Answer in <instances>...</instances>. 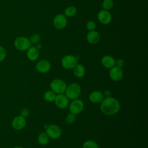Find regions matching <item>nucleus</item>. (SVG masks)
Returning a JSON list of instances; mask_svg holds the SVG:
<instances>
[{"mask_svg":"<svg viewBox=\"0 0 148 148\" xmlns=\"http://www.w3.org/2000/svg\"><path fill=\"white\" fill-rule=\"evenodd\" d=\"M46 134L51 139H57L60 136L61 130L58 125H50L46 128Z\"/></svg>","mask_w":148,"mask_h":148,"instance_id":"8","label":"nucleus"},{"mask_svg":"<svg viewBox=\"0 0 148 148\" xmlns=\"http://www.w3.org/2000/svg\"><path fill=\"white\" fill-rule=\"evenodd\" d=\"M89 99L92 103H99L103 99V95L100 91H93L90 94Z\"/></svg>","mask_w":148,"mask_h":148,"instance_id":"16","label":"nucleus"},{"mask_svg":"<svg viewBox=\"0 0 148 148\" xmlns=\"http://www.w3.org/2000/svg\"><path fill=\"white\" fill-rule=\"evenodd\" d=\"M83 148H99L97 143L94 140H89L86 141L83 145Z\"/></svg>","mask_w":148,"mask_h":148,"instance_id":"22","label":"nucleus"},{"mask_svg":"<svg viewBox=\"0 0 148 148\" xmlns=\"http://www.w3.org/2000/svg\"><path fill=\"white\" fill-rule=\"evenodd\" d=\"M77 64V60L76 57L72 55H66L61 60L62 66L66 69H73Z\"/></svg>","mask_w":148,"mask_h":148,"instance_id":"5","label":"nucleus"},{"mask_svg":"<svg viewBox=\"0 0 148 148\" xmlns=\"http://www.w3.org/2000/svg\"><path fill=\"white\" fill-rule=\"evenodd\" d=\"M74 75L78 78H81L84 76L85 74V69L83 65L82 64H76V65L73 68Z\"/></svg>","mask_w":148,"mask_h":148,"instance_id":"18","label":"nucleus"},{"mask_svg":"<svg viewBox=\"0 0 148 148\" xmlns=\"http://www.w3.org/2000/svg\"><path fill=\"white\" fill-rule=\"evenodd\" d=\"M29 114V112L27 108H23L20 111V114H21L20 116H21L23 117H26L28 116Z\"/></svg>","mask_w":148,"mask_h":148,"instance_id":"28","label":"nucleus"},{"mask_svg":"<svg viewBox=\"0 0 148 148\" xmlns=\"http://www.w3.org/2000/svg\"><path fill=\"white\" fill-rule=\"evenodd\" d=\"M13 148H23V147L21 146H16V147H14Z\"/></svg>","mask_w":148,"mask_h":148,"instance_id":"32","label":"nucleus"},{"mask_svg":"<svg viewBox=\"0 0 148 148\" xmlns=\"http://www.w3.org/2000/svg\"><path fill=\"white\" fill-rule=\"evenodd\" d=\"M65 95L70 99H75L81 93V88L79 84L74 83L66 87L65 90Z\"/></svg>","mask_w":148,"mask_h":148,"instance_id":"2","label":"nucleus"},{"mask_svg":"<svg viewBox=\"0 0 148 148\" xmlns=\"http://www.w3.org/2000/svg\"><path fill=\"white\" fill-rule=\"evenodd\" d=\"M27 56L29 60L35 61L39 56V51L35 46H31L27 50Z\"/></svg>","mask_w":148,"mask_h":148,"instance_id":"14","label":"nucleus"},{"mask_svg":"<svg viewBox=\"0 0 148 148\" xmlns=\"http://www.w3.org/2000/svg\"><path fill=\"white\" fill-rule=\"evenodd\" d=\"M98 21L102 24H109L112 21V16L108 10H102L98 14Z\"/></svg>","mask_w":148,"mask_h":148,"instance_id":"11","label":"nucleus"},{"mask_svg":"<svg viewBox=\"0 0 148 148\" xmlns=\"http://www.w3.org/2000/svg\"><path fill=\"white\" fill-rule=\"evenodd\" d=\"M38 140L39 143L42 145H46L49 140V137L46 134V132H41L38 138Z\"/></svg>","mask_w":148,"mask_h":148,"instance_id":"19","label":"nucleus"},{"mask_svg":"<svg viewBox=\"0 0 148 148\" xmlns=\"http://www.w3.org/2000/svg\"><path fill=\"white\" fill-rule=\"evenodd\" d=\"M31 44L33 43V44H36V43H38L40 39V37L39 36V34H33L30 37V39H29Z\"/></svg>","mask_w":148,"mask_h":148,"instance_id":"24","label":"nucleus"},{"mask_svg":"<svg viewBox=\"0 0 148 148\" xmlns=\"http://www.w3.org/2000/svg\"><path fill=\"white\" fill-rule=\"evenodd\" d=\"M14 47L20 51L27 50L31 46L29 39L24 36H19L17 38L14 42Z\"/></svg>","mask_w":148,"mask_h":148,"instance_id":"3","label":"nucleus"},{"mask_svg":"<svg viewBox=\"0 0 148 148\" xmlns=\"http://www.w3.org/2000/svg\"><path fill=\"white\" fill-rule=\"evenodd\" d=\"M55 103L60 109H65L69 105V99L64 94H59L56 96Z\"/></svg>","mask_w":148,"mask_h":148,"instance_id":"7","label":"nucleus"},{"mask_svg":"<svg viewBox=\"0 0 148 148\" xmlns=\"http://www.w3.org/2000/svg\"><path fill=\"white\" fill-rule=\"evenodd\" d=\"M50 63L48 61L45 60L39 61L36 65V68L37 71L40 73H46L50 69Z\"/></svg>","mask_w":148,"mask_h":148,"instance_id":"13","label":"nucleus"},{"mask_svg":"<svg viewBox=\"0 0 148 148\" xmlns=\"http://www.w3.org/2000/svg\"><path fill=\"white\" fill-rule=\"evenodd\" d=\"M101 102V110L106 115L112 116L119 111L120 107L119 102L113 97H106Z\"/></svg>","mask_w":148,"mask_h":148,"instance_id":"1","label":"nucleus"},{"mask_svg":"<svg viewBox=\"0 0 148 148\" xmlns=\"http://www.w3.org/2000/svg\"><path fill=\"white\" fill-rule=\"evenodd\" d=\"M109 76L113 80L119 82L121 80L123 77V72L121 68L114 66L110 68Z\"/></svg>","mask_w":148,"mask_h":148,"instance_id":"10","label":"nucleus"},{"mask_svg":"<svg viewBox=\"0 0 148 148\" xmlns=\"http://www.w3.org/2000/svg\"><path fill=\"white\" fill-rule=\"evenodd\" d=\"M56 94L53 91H47L44 94V99L47 102L54 101L56 98Z\"/></svg>","mask_w":148,"mask_h":148,"instance_id":"21","label":"nucleus"},{"mask_svg":"<svg viewBox=\"0 0 148 148\" xmlns=\"http://www.w3.org/2000/svg\"><path fill=\"white\" fill-rule=\"evenodd\" d=\"M53 24L58 29H64L67 24V19L64 14H59L55 16L53 19Z\"/></svg>","mask_w":148,"mask_h":148,"instance_id":"6","label":"nucleus"},{"mask_svg":"<svg viewBox=\"0 0 148 148\" xmlns=\"http://www.w3.org/2000/svg\"><path fill=\"white\" fill-rule=\"evenodd\" d=\"M84 108V104L82 101L80 99H75L69 105V111L74 114L80 113Z\"/></svg>","mask_w":148,"mask_h":148,"instance_id":"9","label":"nucleus"},{"mask_svg":"<svg viewBox=\"0 0 148 148\" xmlns=\"http://www.w3.org/2000/svg\"><path fill=\"white\" fill-rule=\"evenodd\" d=\"M115 65L116 66L121 68L124 65V61L122 59H118L115 61Z\"/></svg>","mask_w":148,"mask_h":148,"instance_id":"29","label":"nucleus"},{"mask_svg":"<svg viewBox=\"0 0 148 148\" xmlns=\"http://www.w3.org/2000/svg\"><path fill=\"white\" fill-rule=\"evenodd\" d=\"M110 92L109 90H106L105 91V95L107 96V97H110Z\"/></svg>","mask_w":148,"mask_h":148,"instance_id":"30","label":"nucleus"},{"mask_svg":"<svg viewBox=\"0 0 148 148\" xmlns=\"http://www.w3.org/2000/svg\"><path fill=\"white\" fill-rule=\"evenodd\" d=\"M6 57V51L5 49L0 46V62L3 61Z\"/></svg>","mask_w":148,"mask_h":148,"instance_id":"27","label":"nucleus"},{"mask_svg":"<svg viewBox=\"0 0 148 148\" xmlns=\"http://www.w3.org/2000/svg\"><path fill=\"white\" fill-rule=\"evenodd\" d=\"M42 44H40V43H37V45H36V47L38 50L42 48Z\"/></svg>","mask_w":148,"mask_h":148,"instance_id":"31","label":"nucleus"},{"mask_svg":"<svg viewBox=\"0 0 148 148\" xmlns=\"http://www.w3.org/2000/svg\"><path fill=\"white\" fill-rule=\"evenodd\" d=\"M87 40L88 42L91 44H95L98 43L99 40V35L98 32L95 31H89L87 35Z\"/></svg>","mask_w":148,"mask_h":148,"instance_id":"17","label":"nucleus"},{"mask_svg":"<svg viewBox=\"0 0 148 148\" xmlns=\"http://www.w3.org/2000/svg\"><path fill=\"white\" fill-rule=\"evenodd\" d=\"M115 59L110 56H105L101 60L102 65L106 68H111L115 66Z\"/></svg>","mask_w":148,"mask_h":148,"instance_id":"15","label":"nucleus"},{"mask_svg":"<svg viewBox=\"0 0 148 148\" xmlns=\"http://www.w3.org/2000/svg\"><path fill=\"white\" fill-rule=\"evenodd\" d=\"M113 4V0H104L102 2V7L104 10H109L112 8Z\"/></svg>","mask_w":148,"mask_h":148,"instance_id":"23","label":"nucleus"},{"mask_svg":"<svg viewBox=\"0 0 148 148\" xmlns=\"http://www.w3.org/2000/svg\"><path fill=\"white\" fill-rule=\"evenodd\" d=\"M66 87V83L61 79H54L50 84V87L53 91L58 94H63L65 91Z\"/></svg>","mask_w":148,"mask_h":148,"instance_id":"4","label":"nucleus"},{"mask_svg":"<svg viewBox=\"0 0 148 148\" xmlns=\"http://www.w3.org/2000/svg\"><path fill=\"white\" fill-rule=\"evenodd\" d=\"M86 28L89 31H94L96 28V24L93 21H89L86 24Z\"/></svg>","mask_w":148,"mask_h":148,"instance_id":"26","label":"nucleus"},{"mask_svg":"<svg viewBox=\"0 0 148 148\" xmlns=\"http://www.w3.org/2000/svg\"><path fill=\"white\" fill-rule=\"evenodd\" d=\"M76 120V115L70 113H68L66 117V121L68 124H72Z\"/></svg>","mask_w":148,"mask_h":148,"instance_id":"25","label":"nucleus"},{"mask_svg":"<svg viewBox=\"0 0 148 148\" xmlns=\"http://www.w3.org/2000/svg\"><path fill=\"white\" fill-rule=\"evenodd\" d=\"M26 124V120L24 117L21 116H18L15 117L12 122V125L13 128L17 130H20L23 129Z\"/></svg>","mask_w":148,"mask_h":148,"instance_id":"12","label":"nucleus"},{"mask_svg":"<svg viewBox=\"0 0 148 148\" xmlns=\"http://www.w3.org/2000/svg\"><path fill=\"white\" fill-rule=\"evenodd\" d=\"M77 12V9L74 6H68L65 9L64 15L66 17H73L74 16Z\"/></svg>","mask_w":148,"mask_h":148,"instance_id":"20","label":"nucleus"}]
</instances>
